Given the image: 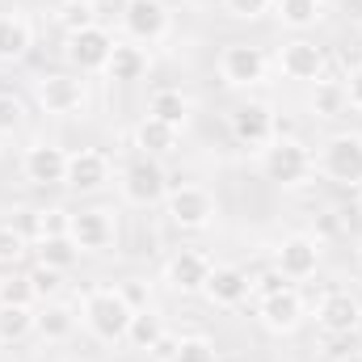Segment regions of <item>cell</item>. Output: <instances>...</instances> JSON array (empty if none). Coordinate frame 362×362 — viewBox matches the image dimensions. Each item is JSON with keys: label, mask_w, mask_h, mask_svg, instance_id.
I'll return each mask as SVG.
<instances>
[{"label": "cell", "mask_w": 362, "mask_h": 362, "mask_svg": "<svg viewBox=\"0 0 362 362\" xmlns=\"http://www.w3.org/2000/svg\"><path fill=\"white\" fill-rule=\"evenodd\" d=\"M262 177L274 181L278 189H299L316 177V152L299 135H274L262 148Z\"/></svg>", "instance_id": "6da1fadb"}, {"label": "cell", "mask_w": 362, "mask_h": 362, "mask_svg": "<svg viewBox=\"0 0 362 362\" xmlns=\"http://www.w3.org/2000/svg\"><path fill=\"white\" fill-rule=\"evenodd\" d=\"M131 316H135V308L127 303V295L118 286H93V291L81 295V325L105 346L127 341Z\"/></svg>", "instance_id": "7a4b0ae2"}, {"label": "cell", "mask_w": 362, "mask_h": 362, "mask_svg": "<svg viewBox=\"0 0 362 362\" xmlns=\"http://www.w3.org/2000/svg\"><path fill=\"white\" fill-rule=\"evenodd\" d=\"M316 173L329 185L362 189V131H333L316 148Z\"/></svg>", "instance_id": "3957f363"}, {"label": "cell", "mask_w": 362, "mask_h": 362, "mask_svg": "<svg viewBox=\"0 0 362 362\" xmlns=\"http://www.w3.org/2000/svg\"><path fill=\"white\" fill-rule=\"evenodd\" d=\"M118 189H122V202L127 206H139V211H148V206H165V198H169V173H165V160H152V156H131L127 165H122V173H118Z\"/></svg>", "instance_id": "277c9868"}, {"label": "cell", "mask_w": 362, "mask_h": 362, "mask_svg": "<svg viewBox=\"0 0 362 362\" xmlns=\"http://www.w3.org/2000/svg\"><path fill=\"white\" fill-rule=\"evenodd\" d=\"M215 72L228 89H262L270 81V55L257 42H228L215 55Z\"/></svg>", "instance_id": "5b68a950"}, {"label": "cell", "mask_w": 362, "mask_h": 362, "mask_svg": "<svg viewBox=\"0 0 362 362\" xmlns=\"http://www.w3.org/2000/svg\"><path fill=\"white\" fill-rule=\"evenodd\" d=\"M114 34L101 25V21H89L81 30H68L64 34V64L68 72H81V76H101L110 55H114Z\"/></svg>", "instance_id": "8992f818"}, {"label": "cell", "mask_w": 362, "mask_h": 362, "mask_svg": "<svg viewBox=\"0 0 362 362\" xmlns=\"http://www.w3.org/2000/svg\"><path fill=\"white\" fill-rule=\"evenodd\" d=\"M165 215H169V223H173L177 232H206V228L215 223V215H219V202H215V194H211L206 185L185 181V185H173V189H169Z\"/></svg>", "instance_id": "52a82bcc"}, {"label": "cell", "mask_w": 362, "mask_h": 362, "mask_svg": "<svg viewBox=\"0 0 362 362\" xmlns=\"http://www.w3.org/2000/svg\"><path fill=\"white\" fill-rule=\"evenodd\" d=\"M274 64H278L282 81H295V85H316L320 76H329V51H325L316 38H308V34L286 38V42L278 47Z\"/></svg>", "instance_id": "ba28073f"}, {"label": "cell", "mask_w": 362, "mask_h": 362, "mask_svg": "<svg viewBox=\"0 0 362 362\" xmlns=\"http://www.w3.org/2000/svg\"><path fill=\"white\" fill-rule=\"evenodd\" d=\"M34 101L51 118H72L89 105V85H85L81 72H47L34 85Z\"/></svg>", "instance_id": "9c48e42d"}, {"label": "cell", "mask_w": 362, "mask_h": 362, "mask_svg": "<svg viewBox=\"0 0 362 362\" xmlns=\"http://www.w3.org/2000/svg\"><path fill=\"white\" fill-rule=\"evenodd\" d=\"M228 135H232L236 148L262 152L274 135H278V114H274V105L253 101V97L240 101V105H232V110H228Z\"/></svg>", "instance_id": "30bf717a"}, {"label": "cell", "mask_w": 362, "mask_h": 362, "mask_svg": "<svg viewBox=\"0 0 362 362\" xmlns=\"http://www.w3.org/2000/svg\"><path fill=\"white\" fill-rule=\"evenodd\" d=\"M68 236H72V245L81 249V257L110 253L114 240H118V215H114L110 206H81V211H72V219H68Z\"/></svg>", "instance_id": "8fae6325"}, {"label": "cell", "mask_w": 362, "mask_h": 362, "mask_svg": "<svg viewBox=\"0 0 362 362\" xmlns=\"http://www.w3.org/2000/svg\"><path fill=\"white\" fill-rule=\"evenodd\" d=\"M320 262H325V245H320L312 232H291V236H282V245L274 249V270L282 274L291 286L316 278Z\"/></svg>", "instance_id": "7c38bea8"}, {"label": "cell", "mask_w": 362, "mask_h": 362, "mask_svg": "<svg viewBox=\"0 0 362 362\" xmlns=\"http://www.w3.org/2000/svg\"><path fill=\"white\" fill-rule=\"evenodd\" d=\"M118 21H122V34L131 42H139V47H156L173 30V13H169L165 0H127Z\"/></svg>", "instance_id": "4fadbf2b"}, {"label": "cell", "mask_w": 362, "mask_h": 362, "mask_svg": "<svg viewBox=\"0 0 362 362\" xmlns=\"http://www.w3.org/2000/svg\"><path fill=\"white\" fill-rule=\"evenodd\" d=\"M316 325L329 337H354L362 329V299L350 286H333L316 299Z\"/></svg>", "instance_id": "5bb4252c"}, {"label": "cell", "mask_w": 362, "mask_h": 362, "mask_svg": "<svg viewBox=\"0 0 362 362\" xmlns=\"http://www.w3.org/2000/svg\"><path fill=\"white\" fill-rule=\"evenodd\" d=\"M21 177L38 189H51V185H64L68 177V148L51 144V139H38L21 152Z\"/></svg>", "instance_id": "9a60e30c"}, {"label": "cell", "mask_w": 362, "mask_h": 362, "mask_svg": "<svg viewBox=\"0 0 362 362\" xmlns=\"http://www.w3.org/2000/svg\"><path fill=\"white\" fill-rule=\"evenodd\" d=\"M249 295H253V278L245 266H232V262L211 266V278L202 286V299L211 308H240V303H249Z\"/></svg>", "instance_id": "2e32d148"}, {"label": "cell", "mask_w": 362, "mask_h": 362, "mask_svg": "<svg viewBox=\"0 0 362 362\" xmlns=\"http://www.w3.org/2000/svg\"><path fill=\"white\" fill-rule=\"evenodd\" d=\"M257 320H262V329H270V333H278V337L295 333V329L308 320V303H303L299 286H282L278 295L257 299Z\"/></svg>", "instance_id": "e0dca14e"}, {"label": "cell", "mask_w": 362, "mask_h": 362, "mask_svg": "<svg viewBox=\"0 0 362 362\" xmlns=\"http://www.w3.org/2000/svg\"><path fill=\"white\" fill-rule=\"evenodd\" d=\"M114 181V165L101 148H76L68 152V177L64 185L76 189V194H101L105 185Z\"/></svg>", "instance_id": "ac0fdd59"}, {"label": "cell", "mask_w": 362, "mask_h": 362, "mask_svg": "<svg viewBox=\"0 0 362 362\" xmlns=\"http://www.w3.org/2000/svg\"><path fill=\"white\" fill-rule=\"evenodd\" d=\"M81 329V308L64 303V299H47V303H34V337L47 341V346H64L72 341Z\"/></svg>", "instance_id": "d6986e66"}, {"label": "cell", "mask_w": 362, "mask_h": 362, "mask_svg": "<svg viewBox=\"0 0 362 362\" xmlns=\"http://www.w3.org/2000/svg\"><path fill=\"white\" fill-rule=\"evenodd\" d=\"M211 257L202 249H177L169 262H165V282L173 295H202L206 278H211Z\"/></svg>", "instance_id": "ffe728a7"}, {"label": "cell", "mask_w": 362, "mask_h": 362, "mask_svg": "<svg viewBox=\"0 0 362 362\" xmlns=\"http://www.w3.org/2000/svg\"><path fill=\"white\" fill-rule=\"evenodd\" d=\"M131 139H135V152H139V156L169 160V156L181 148V127H169V122L144 114V118L135 122V135H131Z\"/></svg>", "instance_id": "44dd1931"}, {"label": "cell", "mask_w": 362, "mask_h": 362, "mask_svg": "<svg viewBox=\"0 0 362 362\" xmlns=\"http://www.w3.org/2000/svg\"><path fill=\"white\" fill-rule=\"evenodd\" d=\"M148 68H152L148 47H139V42H131V38H118V42H114V55H110V64H105L101 76L114 81V85H135V81L148 76Z\"/></svg>", "instance_id": "7402d4cb"}, {"label": "cell", "mask_w": 362, "mask_h": 362, "mask_svg": "<svg viewBox=\"0 0 362 362\" xmlns=\"http://www.w3.org/2000/svg\"><path fill=\"white\" fill-rule=\"evenodd\" d=\"M34 51V21L21 8L0 13V64H21Z\"/></svg>", "instance_id": "603a6c76"}, {"label": "cell", "mask_w": 362, "mask_h": 362, "mask_svg": "<svg viewBox=\"0 0 362 362\" xmlns=\"http://www.w3.org/2000/svg\"><path fill=\"white\" fill-rule=\"evenodd\" d=\"M308 110H312V118H325V122H333V118H341V114H350V97H346V81H337V76H320L316 85H308Z\"/></svg>", "instance_id": "cb8c5ba5"}, {"label": "cell", "mask_w": 362, "mask_h": 362, "mask_svg": "<svg viewBox=\"0 0 362 362\" xmlns=\"http://www.w3.org/2000/svg\"><path fill=\"white\" fill-rule=\"evenodd\" d=\"M148 114L160 118V122H169V127H185L189 114H194V101H189V93L177 89V85H160V89L148 93Z\"/></svg>", "instance_id": "d4e9b609"}, {"label": "cell", "mask_w": 362, "mask_h": 362, "mask_svg": "<svg viewBox=\"0 0 362 362\" xmlns=\"http://www.w3.org/2000/svg\"><path fill=\"white\" fill-rule=\"evenodd\" d=\"M325 13H329L325 0H274V17H278L282 30H291V34L316 30V25L325 21Z\"/></svg>", "instance_id": "484cf974"}, {"label": "cell", "mask_w": 362, "mask_h": 362, "mask_svg": "<svg viewBox=\"0 0 362 362\" xmlns=\"http://www.w3.org/2000/svg\"><path fill=\"white\" fill-rule=\"evenodd\" d=\"M169 333V325H165V316L156 312V308H135V316H131V329H127V346L131 350H152L160 337Z\"/></svg>", "instance_id": "4316f807"}, {"label": "cell", "mask_w": 362, "mask_h": 362, "mask_svg": "<svg viewBox=\"0 0 362 362\" xmlns=\"http://www.w3.org/2000/svg\"><path fill=\"white\" fill-rule=\"evenodd\" d=\"M34 337V308L0 303V346H21Z\"/></svg>", "instance_id": "83f0119b"}, {"label": "cell", "mask_w": 362, "mask_h": 362, "mask_svg": "<svg viewBox=\"0 0 362 362\" xmlns=\"http://www.w3.org/2000/svg\"><path fill=\"white\" fill-rule=\"evenodd\" d=\"M34 257L42 266H51V270L68 274L81 262V249L72 245V236H42V240H34Z\"/></svg>", "instance_id": "f1b7e54d"}, {"label": "cell", "mask_w": 362, "mask_h": 362, "mask_svg": "<svg viewBox=\"0 0 362 362\" xmlns=\"http://www.w3.org/2000/svg\"><path fill=\"white\" fill-rule=\"evenodd\" d=\"M25 253H30V236L13 223H0V266L13 270V266L25 262Z\"/></svg>", "instance_id": "f546056e"}, {"label": "cell", "mask_w": 362, "mask_h": 362, "mask_svg": "<svg viewBox=\"0 0 362 362\" xmlns=\"http://www.w3.org/2000/svg\"><path fill=\"white\" fill-rule=\"evenodd\" d=\"M173 362H219V350H215L211 337L189 333V337H177V354H173Z\"/></svg>", "instance_id": "4dcf8cb0"}, {"label": "cell", "mask_w": 362, "mask_h": 362, "mask_svg": "<svg viewBox=\"0 0 362 362\" xmlns=\"http://www.w3.org/2000/svg\"><path fill=\"white\" fill-rule=\"evenodd\" d=\"M68 219H72V211H64V206H38L34 211V240L68 236Z\"/></svg>", "instance_id": "1f68e13d"}, {"label": "cell", "mask_w": 362, "mask_h": 362, "mask_svg": "<svg viewBox=\"0 0 362 362\" xmlns=\"http://www.w3.org/2000/svg\"><path fill=\"white\" fill-rule=\"evenodd\" d=\"M25 118H30L25 101L17 93H0V135H17L25 127Z\"/></svg>", "instance_id": "d6a6232c"}, {"label": "cell", "mask_w": 362, "mask_h": 362, "mask_svg": "<svg viewBox=\"0 0 362 362\" xmlns=\"http://www.w3.org/2000/svg\"><path fill=\"white\" fill-rule=\"evenodd\" d=\"M0 303H21V308H34V286L25 274H4L0 278Z\"/></svg>", "instance_id": "836d02e7"}, {"label": "cell", "mask_w": 362, "mask_h": 362, "mask_svg": "<svg viewBox=\"0 0 362 362\" xmlns=\"http://www.w3.org/2000/svg\"><path fill=\"white\" fill-rule=\"evenodd\" d=\"M25 278H30V286H34V299H38V303L59 299V278H64L59 270H51V266H42V262H38V266L25 274Z\"/></svg>", "instance_id": "e575fe53"}, {"label": "cell", "mask_w": 362, "mask_h": 362, "mask_svg": "<svg viewBox=\"0 0 362 362\" xmlns=\"http://www.w3.org/2000/svg\"><path fill=\"white\" fill-rule=\"evenodd\" d=\"M219 4H223V13L236 17V21H262V17L274 13V0H219Z\"/></svg>", "instance_id": "d590c367"}, {"label": "cell", "mask_w": 362, "mask_h": 362, "mask_svg": "<svg viewBox=\"0 0 362 362\" xmlns=\"http://www.w3.org/2000/svg\"><path fill=\"white\" fill-rule=\"evenodd\" d=\"M282 286H291V282H286L282 274L274 270V266H270L266 274H257V278H253V295H257V299H266V295H278Z\"/></svg>", "instance_id": "8d00e7d4"}, {"label": "cell", "mask_w": 362, "mask_h": 362, "mask_svg": "<svg viewBox=\"0 0 362 362\" xmlns=\"http://www.w3.org/2000/svg\"><path fill=\"white\" fill-rule=\"evenodd\" d=\"M59 21H64V30H81V25H89L97 17H93V4H64Z\"/></svg>", "instance_id": "74e56055"}, {"label": "cell", "mask_w": 362, "mask_h": 362, "mask_svg": "<svg viewBox=\"0 0 362 362\" xmlns=\"http://www.w3.org/2000/svg\"><path fill=\"white\" fill-rule=\"evenodd\" d=\"M341 81H346V97H350V110H358V114H362V64H354V68H350V72H346Z\"/></svg>", "instance_id": "f35d334b"}, {"label": "cell", "mask_w": 362, "mask_h": 362, "mask_svg": "<svg viewBox=\"0 0 362 362\" xmlns=\"http://www.w3.org/2000/svg\"><path fill=\"white\" fill-rule=\"evenodd\" d=\"M148 354H152V362H173V354H177V337H173V333H165Z\"/></svg>", "instance_id": "ab89813d"}, {"label": "cell", "mask_w": 362, "mask_h": 362, "mask_svg": "<svg viewBox=\"0 0 362 362\" xmlns=\"http://www.w3.org/2000/svg\"><path fill=\"white\" fill-rule=\"evenodd\" d=\"M97 8H105V13H122L127 8V0H93Z\"/></svg>", "instance_id": "60d3db41"}, {"label": "cell", "mask_w": 362, "mask_h": 362, "mask_svg": "<svg viewBox=\"0 0 362 362\" xmlns=\"http://www.w3.org/2000/svg\"><path fill=\"white\" fill-rule=\"evenodd\" d=\"M337 362H362V354H358V350H350V354H341Z\"/></svg>", "instance_id": "b9f144b4"}, {"label": "cell", "mask_w": 362, "mask_h": 362, "mask_svg": "<svg viewBox=\"0 0 362 362\" xmlns=\"http://www.w3.org/2000/svg\"><path fill=\"white\" fill-rule=\"evenodd\" d=\"M354 262H358V270H362V236L354 240Z\"/></svg>", "instance_id": "7bdbcfd3"}, {"label": "cell", "mask_w": 362, "mask_h": 362, "mask_svg": "<svg viewBox=\"0 0 362 362\" xmlns=\"http://www.w3.org/2000/svg\"><path fill=\"white\" fill-rule=\"evenodd\" d=\"M64 4H93V0H64Z\"/></svg>", "instance_id": "ee69618b"}, {"label": "cell", "mask_w": 362, "mask_h": 362, "mask_svg": "<svg viewBox=\"0 0 362 362\" xmlns=\"http://www.w3.org/2000/svg\"><path fill=\"white\" fill-rule=\"evenodd\" d=\"M358 215H362V189H358Z\"/></svg>", "instance_id": "f6af8a7d"}]
</instances>
